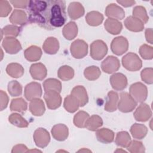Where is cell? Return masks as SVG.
<instances>
[{"mask_svg": "<svg viewBox=\"0 0 153 153\" xmlns=\"http://www.w3.org/2000/svg\"><path fill=\"white\" fill-rule=\"evenodd\" d=\"M51 132L53 137L58 141L65 140L69 135L68 127L63 124L54 125L52 127Z\"/></svg>", "mask_w": 153, "mask_h": 153, "instance_id": "obj_17", "label": "cell"}, {"mask_svg": "<svg viewBox=\"0 0 153 153\" xmlns=\"http://www.w3.org/2000/svg\"><path fill=\"white\" fill-rule=\"evenodd\" d=\"M29 111L35 116H42L45 111L43 100L39 98L31 100L29 103Z\"/></svg>", "mask_w": 153, "mask_h": 153, "instance_id": "obj_26", "label": "cell"}, {"mask_svg": "<svg viewBox=\"0 0 153 153\" xmlns=\"http://www.w3.org/2000/svg\"><path fill=\"white\" fill-rule=\"evenodd\" d=\"M104 27L109 33L112 35H118L121 32L123 29V25L121 22L118 20L108 18L105 22Z\"/></svg>", "mask_w": 153, "mask_h": 153, "instance_id": "obj_22", "label": "cell"}, {"mask_svg": "<svg viewBox=\"0 0 153 153\" xmlns=\"http://www.w3.org/2000/svg\"><path fill=\"white\" fill-rule=\"evenodd\" d=\"M84 75L87 79L89 81H94L99 78L101 75V71L99 67L96 66H91L84 69Z\"/></svg>", "mask_w": 153, "mask_h": 153, "instance_id": "obj_39", "label": "cell"}, {"mask_svg": "<svg viewBox=\"0 0 153 153\" xmlns=\"http://www.w3.org/2000/svg\"><path fill=\"white\" fill-rule=\"evenodd\" d=\"M35 145L41 148H45L50 142L49 132L44 128H38L35 130L33 135Z\"/></svg>", "mask_w": 153, "mask_h": 153, "instance_id": "obj_10", "label": "cell"}, {"mask_svg": "<svg viewBox=\"0 0 153 153\" xmlns=\"http://www.w3.org/2000/svg\"><path fill=\"white\" fill-rule=\"evenodd\" d=\"M71 55L75 59H82L88 53V44L82 39H76L72 42L70 47Z\"/></svg>", "mask_w": 153, "mask_h": 153, "instance_id": "obj_6", "label": "cell"}, {"mask_svg": "<svg viewBox=\"0 0 153 153\" xmlns=\"http://www.w3.org/2000/svg\"><path fill=\"white\" fill-rule=\"evenodd\" d=\"M128 48V40L123 36H117L113 39L111 44L112 52L117 55L121 56L126 53Z\"/></svg>", "mask_w": 153, "mask_h": 153, "instance_id": "obj_8", "label": "cell"}, {"mask_svg": "<svg viewBox=\"0 0 153 153\" xmlns=\"http://www.w3.org/2000/svg\"><path fill=\"white\" fill-rule=\"evenodd\" d=\"M27 11L28 23L48 30L62 26L67 20L65 1H29Z\"/></svg>", "mask_w": 153, "mask_h": 153, "instance_id": "obj_1", "label": "cell"}, {"mask_svg": "<svg viewBox=\"0 0 153 153\" xmlns=\"http://www.w3.org/2000/svg\"><path fill=\"white\" fill-rule=\"evenodd\" d=\"M104 19L103 16L99 11H92L88 12L85 16V21L87 24L91 26L100 25Z\"/></svg>", "mask_w": 153, "mask_h": 153, "instance_id": "obj_30", "label": "cell"}, {"mask_svg": "<svg viewBox=\"0 0 153 153\" xmlns=\"http://www.w3.org/2000/svg\"><path fill=\"white\" fill-rule=\"evenodd\" d=\"M42 94V91L41 84L37 82H30L25 87L24 96L29 101L40 98Z\"/></svg>", "mask_w": 153, "mask_h": 153, "instance_id": "obj_9", "label": "cell"}, {"mask_svg": "<svg viewBox=\"0 0 153 153\" xmlns=\"http://www.w3.org/2000/svg\"><path fill=\"white\" fill-rule=\"evenodd\" d=\"M27 108V102L22 97L13 99L10 103V110L24 113Z\"/></svg>", "mask_w": 153, "mask_h": 153, "instance_id": "obj_35", "label": "cell"}, {"mask_svg": "<svg viewBox=\"0 0 153 153\" xmlns=\"http://www.w3.org/2000/svg\"><path fill=\"white\" fill-rule=\"evenodd\" d=\"M84 8L79 2H71L68 7V13L69 17L72 20H77L84 16Z\"/></svg>", "mask_w": 153, "mask_h": 153, "instance_id": "obj_18", "label": "cell"}, {"mask_svg": "<svg viewBox=\"0 0 153 153\" xmlns=\"http://www.w3.org/2000/svg\"><path fill=\"white\" fill-rule=\"evenodd\" d=\"M117 2L121 4L122 6L124 7H131L132 5H133L134 4H135L136 2L135 1H131V0H123V1H117Z\"/></svg>", "mask_w": 153, "mask_h": 153, "instance_id": "obj_52", "label": "cell"}, {"mask_svg": "<svg viewBox=\"0 0 153 153\" xmlns=\"http://www.w3.org/2000/svg\"><path fill=\"white\" fill-rule=\"evenodd\" d=\"M27 152H41V151L37 150V149H35V150H28Z\"/></svg>", "mask_w": 153, "mask_h": 153, "instance_id": "obj_54", "label": "cell"}, {"mask_svg": "<svg viewBox=\"0 0 153 153\" xmlns=\"http://www.w3.org/2000/svg\"><path fill=\"white\" fill-rule=\"evenodd\" d=\"M124 25L128 30L134 32H141L144 29V23L140 20L133 16H128L126 19Z\"/></svg>", "mask_w": 153, "mask_h": 153, "instance_id": "obj_19", "label": "cell"}, {"mask_svg": "<svg viewBox=\"0 0 153 153\" xmlns=\"http://www.w3.org/2000/svg\"><path fill=\"white\" fill-rule=\"evenodd\" d=\"M79 106V100L74 96L70 94L65 98L63 107L68 112L74 113L78 109Z\"/></svg>", "mask_w": 153, "mask_h": 153, "instance_id": "obj_28", "label": "cell"}, {"mask_svg": "<svg viewBox=\"0 0 153 153\" xmlns=\"http://www.w3.org/2000/svg\"><path fill=\"white\" fill-rule=\"evenodd\" d=\"M62 33L65 39L72 40L78 35V26L74 22H69L65 25L62 30Z\"/></svg>", "mask_w": 153, "mask_h": 153, "instance_id": "obj_29", "label": "cell"}, {"mask_svg": "<svg viewBox=\"0 0 153 153\" xmlns=\"http://www.w3.org/2000/svg\"><path fill=\"white\" fill-rule=\"evenodd\" d=\"M132 14L133 17L140 20L144 24L147 23L149 20L146 10L143 6H136L133 10Z\"/></svg>", "mask_w": 153, "mask_h": 153, "instance_id": "obj_43", "label": "cell"}, {"mask_svg": "<svg viewBox=\"0 0 153 153\" xmlns=\"http://www.w3.org/2000/svg\"><path fill=\"white\" fill-rule=\"evenodd\" d=\"M89 114L83 111H80L77 112L74 117V125L79 128H85V124L88 117Z\"/></svg>", "mask_w": 153, "mask_h": 153, "instance_id": "obj_42", "label": "cell"}, {"mask_svg": "<svg viewBox=\"0 0 153 153\" xmlns=\"http://www.w3.org/2000/svg\"><path fill=\"white\" fill-rule=\"evenodd\" d=\"M129 94L136 102L143 103L147 98L148 89L143 83L140 82H135L130 85Z\"/></svg>", "mask_w": 153, "mask_h": 153, "instance_id": "obj_4", "label": "cell"}, {"mask_svg": "<svg viewBox=\"0 0 153 153\" xmlns=\"http://www.w3.org/2000/svg\"><path fill=\"white\" fill-rule=\"evenodd\" d=\"M103 125L102 118L97 115L89 117L85 124V128L90 131H96Z\"/></svg>", "mask_w": 153, "mask_h": 153, "instance_id": "obj_33", "label": "cell"}, {"mask_svg": "<svg viewBox=\"0 0 153 153\" xmlns=\"http://www.w3.org/2000/svg\"><path fill=\"white\" fill-rule=\"evenodd\" d=\"M8 121L17 127L26 128L29 126L28 122L19 114L13 113L8 117Z\"/></svg>", "mask_w": 153, "mask_h": 153, "instance_id": "obj_36", "label": "cell"}, {"mask_svg": "<svg viewBox=\"0 0 153 153\" xmlns=\"http://www.w3.org/2000/svg\"><path fill=\"white\" fill-rule=\"evenodd\" d=\"M118 99V94L117 92L114 91H110L108 92L105 105V110L110 112L115 111L117 109Z\"/></svg>", "mask_w": 153, "mask_h": 153, "instance_id": "obj_27", "label": "cell"}, {"mask_svg": "<svg viewBox=\"0 0 153 153\" xmlns=\"http://www.w3.org/2000/svg\"><path fill=\"white\" fill-rule=\"evenodd\" d=\"M10 2L13 5L15 8H26L29 3V1L23 0V1H10Z\"/></svg>", "mask_w": 153, "mask_h": 153, "instance_id": "obj_49", "label": "cell"}, {"mask_svg": "<svg viewBox=\"0 0 153 153\" xmlns=\"http://www.w3.org/2000/svg\"><path fill=\"white\" fill-rule=\"evenodd\" d=\"M131 141V137L129 133L126 131L118 132L115 140L116 145L122 148H127Z\"/></svg>", "mask_w": 153, "mask_h": 153, "instance_id": "obj_34", "label": "cell"}, {"mask_svg": "<svg viewBox=\"0 0 153 153\" xmlns=\"http://www.w3.org/2000/svg\"><path fill=\"white\" fill-rule=\"evenodd\" d=\"M6 72L8 75L14 78H19L24 74V68L19 63H11L6 68Z\"/></svg>", "mask_w": 153, "mask_h": 153, "instance_id": "obj_32", "label": "cell"}, {"mask_svg": "<svg viewBox=\"0 0 153 153\" xmlns=\"http://www.w3.org/2000/svg\"><path fill=\"white\" fill-rule=\"evenodd\" d=\"M109 81L113 89L117 91H122L127 85V79L126 75L121 73H115L110 77Z\"/></svg>", "mask_w": 153, "mask_h": 153, "instance_id": "obj_14", "label": "cell"}, {"mask_svg": "<svg viewBox=\"0 0 153 153\" xmlns=\"http://www.w3.org/2000/svg\"><path fill=\"white\" fill-rule=\"evenodd\" d=\"M120 68L118 59L114 56H108L101 64L102 71L106 74H112L117 71Z\"/></svg>", "mask_w": 153, "mask_h": 153, "instance_id": "obj_12", "label": "cell"}, {"mask_svg": "<svg viewBox=\"0 0 153 153\" xmlns=\"http://www.w3.org/2000/svg\"><path fill=\"white\" fill-rule=\"evenodd\" d=\"M145 38H146V41L151 44H153V36H152V28H147L145 30Z\"/></svg>", "mask_w": 153, "mask_h": 153, "instance_id": "obj_51", "label": "cell"}, {"mask_svg": "<svg viewBox=\"0 0 153 153\" xmlns=\"http://www.w3.org/2000/svg\"><path fill=\"white\" fill-rule=\"evenodd\" d=\"M12 8L8 1L4 0L0 1V16L1 17L8 16Z\"/></svg>", "mask_w": 153, "mask_h": 153, "instance_id": "obj_47", "label": "cell"}, {"mask_svg": "<svg viewBox=\"0 0 153 153\" xmlns=\"http://www.w3.org/2000/svg\"><path fill=\"white\" fill-rule=\"evenodd\" d=\"M141 79L148 84L153 83V69L152 68H146L143 69L140 73Z\"/></svg>", "mask_w": 153, "mask_h": 153, "instance_id": "obj_46", "label": "cell"}, {"mask_svg": "<svg viewBox=\"0 0 153 153\" xmlns=\"http://www.w3.org/2000/svg\"><path fill=\"white\" fill-rule=\"evenodd\" d=\"M96 136L98 141L107 144L114 141V133L108 128H102L96 130Z\"/></svg>", "mask_w": 153, "mask_h": 153, "instance_id": "obj_21", "label": "cell"}, {"mask_svg": "<svg viewBox=\"0 0 153 153\" xmlns=\"http://www.w3.org/2000/svg\"><path fill=\"white\" fill-rule=\"evenodd\" d=\"M0 100L1 111H3L7 107L9 102V98L7 94L3 90L0 91Z\"/></svg>", "mask_w": 153, "mask_h": 153, "instance_id": "obj_48", "label": "cell"}, {"mask_svg": "<svg viewBox=\"0 0 153 153\" xmlns=\"http://www.w3.org/2000/svg\"><path fill=\"white\" fill-rule=\"evenodd\" d=\"M24 56L29 62H36L41 57L42 50L36 45H31L25 50Z\"/></svg>", "mask_w": 153, "mask_h": 153, "instance_id": "obj_23", "label": "cell"}, {"mask_svg": "<svg viewBox=\"0 0 153 153\" xmlns=\"http://www.w3.org/2000/svg\"><path fill=\"white\" fill-rule=\"evenodd\" d=\"M44 99L47 104V108L50 109H56L59 108L62 104V97L57 91L48 90L45 91Z\"/></svg>", "mask_w": 153, "mask_h": 153, "instance_id": "obj_7", "label": "cell"}, {"mask_svg": "<svg viewBox=\"0 0 153 153\" xmlns=\"http://www.w3.org/2000/svg\"><path fill=\"white\" fill-rule=\"evenodd\" d=\"M2 46L5 52L10 54H16L22 48L19 41L14 37H5L2 40Z\"/></svg>", "mask_w": 153, "mask_h": 153, "instance_id": "obj_11", "label": "cell"}, {"mask_svg": "<svg viewBox=\"0 0 153 153\" xmlns=\"http://www.w3.org/2000/svg\"><path fill=\"white\" fill-rule=\"evenodd\" d=\"M108 47L102 40H96L90 45V56L93 59L100 60L106 55Z\"/></svg>", "mask_w": 153, "mask_h": 153, "instance_id": "obj_5", "label": "cell"}, {"mask_svg": "<svg viewBox=\"0 0 153 153\" xmlns=\"http://www.w3.org/2000/svg\"><path fill=\"white\" fill-rule=\"evenodd\" d=\"M139 53L143 59L151 60L153 57V47L144 44L140 47Z\"/></svg>", "mask_w": 153, "mask_h": 153, "instance_id": "obj_44", "label": "cell"}, {"mask_svg": "<svg viewBox=\"0 0 153 153\" xmlns=\"http://www.w3.org/2000/svg\"><path fill=\"white\" fill-rule=\"evenodd\" d=\"M42 48L47 54H54L59 49V41L54 37H48L45 40L42 45Z\"/></svg>", "mask_w": 153, "mask_h": 153, "instance_id": "obj_24", "label": "cell"}, {"mask_svg": "<svg viewBox=\"0 0 153 153\" xmlns=\"http://www.w3.org/2000/svg\"><path fill=\"white\" fill-rule=\"evenodd\" d=\"M8 91L13 97L19 96L22 94V85L16 80H12L8 84Z\"/></svg>", "mask_w": 153, "mask_h": 153, "instance_id": "obj_41", "label": "cell"}, {"mask_svg": "<svg viewBox=\"0 0 153 153\" xmlns=\"http://www.w3.org/2000/svg\"><path fill=\"white\" fill-rule=\"evenodd\" d=\"M127 149L131 153H143L145 152V148L142 142L135 140L131 141Z\"/></svg>", "mask_w": 153, "mask_h": 153, "instance_id": "obj_45", "label": "cell"}, {"mask_svg": "<svg viewBox=\"0 0 153 153\" xmlns=\"http://www.w3.org/2000/svg\"><path fill=\"white\" fill-rule=\"evenodd\" d=\"M43 87L45 91L55 90L60 93L62 91V83L56 78H48L43 82Z\"/></svg>", "mask_w": 153, "mask_h": 153, "instance_id": "obj_37", "label": "cell"}, {"mask_svg": "<svg viewBox=\"0 0 153 153\" xmlns=\"http://www.w3.org/2000/svg\"><path fill=\"white\" fill-rule=\"evenodd\" d=\"M117 151H122V152H126V151H124V150H117V151H115V152H117Z\"/></svg>", "mask_w": 153, "mask_h": 153, "instance_id": "obj_55", "label": "cell"}, {"mask_svg": "<svg viewBox=\"0 0 153 153\" xmlns=\"http://www.w3.org/2000/svg\"><path fill=\"white\" fill-rule=\"evenodd\" d=\"M20 29V27L14 25H7L1 29L2 37V35H4L5 37L16 38L19 35L21 30Z\"/></svg>", "mask_w": 153, "mask_h": 153, "instance_id": "obj_40", "label": "cell"}, {"mask_svg": "<svg viewBox=\"0 0 153 153\" xmlns=\"http://www.w3.org/2000/svg\"><path fill=\"white\" fill-rule=\"evenodd\" d=\"M122 65L129 71H137L142 66V62L136 53L129 52L124 56L121 60Z\"/></svg>", "mask_w": 153, "mask_h": 153, "instance_id": "obj_2", "label": "cell"}, {"mask_svg": "<svg viewBox=\"0 0 153 153\" xmlns=\"http://www.w3.org/2000/svg\"><path fill=\"white\" fill-rule=\"evenodd\" d=\"M120 99L118 100L117 108L119 111L127 113L133 111L137 105V102L127 92H121L120 94Z\"/></svg>", "mask_w": 153, "mask_h": 153, "instance_id": "obj_3", "label": "cell"}, {"mask_svg": "<svg viewBox=\"0 0 153 153\" xmlns=\"http://www.w3.org/2000/svg\"><path fill=\"white\" fill-rule=\"evenodd\" d=\"M105 15L111 19L116 20H123L125 17L124 10L115 4H109L105 9Z\"/></svg>", "mask_w": 153, "mask_h": 153, "instance_id": "obj_16", "label": "cell"}, {"mask_svg": "<svg viewBox=\"0 0 153 153\" xmlns=\"http://www.w3.org/2000/svg\"><path fill=\"white\" fill-rule=\"evenodd\" d=\"M28 151L26 145L23 144H18L13 146L11 152L16 153V152H27Z\"/></svg>", "mask_w": 153, "mask_h": 153, "instance_id": "obj_50", "label": "cell"}, {"mask_svg": "<svg viewBox=\"0 0 153 153\" xmlns=\"http://www.w3.org/2000/svg\"><path fill=\"white\" fill-rule=\"evenodd\" d=\"M29 72L33 79L39 81L43 80L47 74V71L45 66L41 63H36L31 65Z\"/></svg>", "mask_w": 153, "mask_h": 153, "instance_id": "obj_15", "label": "cell"}, {"mask_svg": "<svg viewBox=\"0 0 153 153\" xmlns=\"http://www.w3.org/2000/svg\"><path fill=\"white\" fill-rule=\"evenodd\" d=\"M134 118L137 121H147L152 116V111L148 105L142 103L136 109L133 114Z\"/></svg>", "mask_w": 153, "mask_h": 153, "instance_id": "obj_13", "label": "cell"}, {"mask_svg": "<svg viewBox=\"0 0 153 153\" xmlns=\"http://www.w3.org/2000/svg\"><path fill=\"white\" fill-rule=\"evenodd\" d=\"M58 77L63 81H69L73 78L74 71L73 68L68 65H64L59 69L57 71Z\"/></svg>", "mask_w": 153, "mask_h": 153, "instance_id": "obj_38", "label": "cell"}, {"mask_svg": "<svg viewBox=\"0 0 153 153\" xmlns=\"http://www.w3.org/2000/svg\"><path fill=\"white\" fill-rule=\"evenodd\" d=\"M27 19L25 11L21 10H14L9 18V21L14 25H24L27 22Z\"/></svg>", "mask_w": 153, "mask_h": 153, "instance_id": "obj_25", "label": "cell"}, {"mask_svg": "<svg viewBox=\"0 0 153 153\" xmlns=\"http://www.w3.org/2000/svg\"><path fill=\"white\" fill-rule=\"evenodd\" d=\"M130 131L134 139H142L148 133V128L142 124L134 123L131 126Z\"/></svg>", "mask_w": 153, "mask_h": 153, "instance_id": "obj_31", "label": "cell"}, {"mask_svg": "<svg viewBox=\"0 0 153 153\" xmlns=\"http://www.w3.org/2000/svg\"><path fill=\"white\" fill-rule=\"evenodd\" d=\"M87 152V151H88V152H91V151H90V150H88V149H81V150H79L78 152Z\"/></svg>", "mask_w": 153, "mask_h": 153, "instance_id": "obj_53", "label": "cell"}, {"mask_svg": "<svg viewBox=\"0 0 153 153\" xmlns=\"http://www.w3.org/2000/svg\"><path fill=\"white\" fill-rule=\"evenodd\" d=\"M71 94L77 98L79 100V106L81 107L84 106L88 102L87 90L82 85H76L74 87L71 92Z\"/></svg>", "mask_w": 153, "mask_h": 153, "instance_id": "obj_20", "label": "cell"}]
</instances>
